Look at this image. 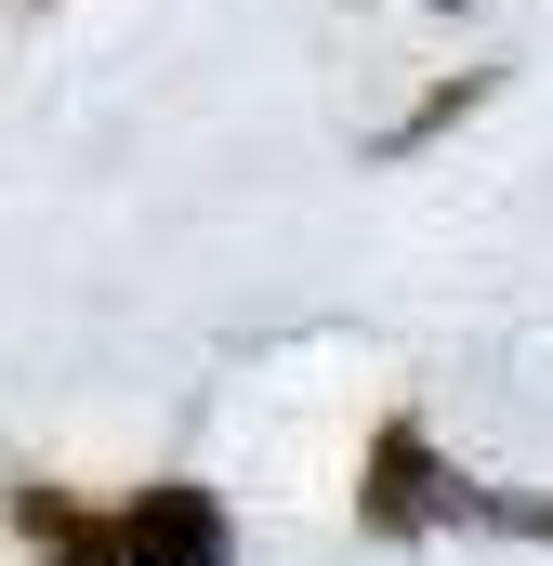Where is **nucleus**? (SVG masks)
Wrapping results in <instances>:
<instances>
[{
    "instance_id": "obj_1",
    "label": "nucleus",
    "mask_w": 553,
    "mask_h": 566,
    "mask_svg": "<svg viewBox=\"0 0 553 566\" xmlns=\"http://www.w3.org/2000/svg\"><path fill=\"white\" fill-rule=\"evenodd\" d=\"M119 554L133 566H225V514H211L198 488H158V501L119 514Z\"/></svg>"
}]
</instances>
